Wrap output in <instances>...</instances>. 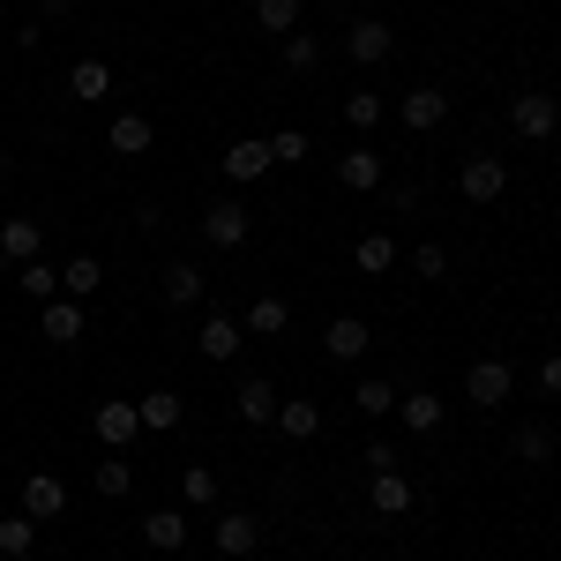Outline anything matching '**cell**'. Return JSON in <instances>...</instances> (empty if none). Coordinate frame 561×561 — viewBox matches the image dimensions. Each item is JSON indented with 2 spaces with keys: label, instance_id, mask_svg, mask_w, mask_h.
<instances>
[{
  "label": "cell",
  "instance_id": "obj_5",
  "mask_svg": "<svg viewBox=\"0 0 561 561\" xmlns=\"http://www.w3.org/2000/svg\"><path fill=\"white\" fill-rule=\"evenodd\" d=\"M60 510H68V479H60V472H31V479H23V517L53 524Z\"/></svg>",
  "mask_w": 561,
  "mask_h": 561
},
{
  "label": "cell",
  "instance_id": "obj_8",
  "mask_svg": "<svg viewBox=\"0 0 561 561\" xmlns=\"http://www.w3.org/2000/svg\"><path fill=\"white\" fill-rule=\"evenodd\" d=\"M38 248H45L38 217H8V225H0V255L8 262H38Z\"/></svg>",
  "mask_w": 561,
  "mask_h": 561
},
{
  "label": "cell",
  "instance_id": "obj_11",
  "mask_svg": "<svg viewBox=\"0 0 561 561\" xmlns=\"http://www.w3.org/2000/svg\"><path fill=\"white\" fill-rule=\"evenodd\" d=\"M367 502H375V517H404V510H412V479L404 472H375Z\"/></svg>",
  "mask_w": 561,
  "mask_h": 561
},
{
  "label": "cell",
  "instance_id": "obj_42",
  "mask_svg": "<svg viewBox=\"0 0 561 561\" xmlns=\"http://www.w3.org/2000/svg\"><path fill=\"white\" fill-rule=\"evenodd\" d=\"M8 270H15V262H8V255H0V285H8Z\"/></svg>",
  "mask_w": 561,
  "mask_h": 561
},
{
  "label": "cell",
  "instance_id": "obj_30",
  "mask_svg": "<svg viewBox=\"0 0 561 561\" xmlns=\"http://www.w3.org/2000/svg\"><path fill=\"white\" fill-rule=\"evenodd\" d=\"M285 322H293V314H285V300H277V293H270V300H255V307H248V330H255V337H277Z\"/></svg>",
  "mask_w": 561,
  "mask_h": 561
},
{
  "label": "cell",
  "instance_id": "obj_18",
  "mask_svg": "<svg viewBox=\"0 0 561 561\" xmlns=\"http://www.w3.org/2000/svg\"><path fill=\"white\" fill-rule=\"evenodd\" d=\"M270 165H277V158H270V142H232V150H225V173L240 180V187H248V180H262Z\"/></svg>",
  "mask_w": 561,
  "mask_h": 561
},
{
  "label": "cell",
  "instance_id": "obj_26",
  "mask_svg": "<svg viewBox=\"0 0 561 561\" xmlns=\"http://www.w3.org/2000/svg\"><path fill=\"white\" fill-rule=\"evenodd\" d=\"M255 23L277 31V38H293V31H300V0H255Z\"/></svg>",
  "mask_w": 561,
  "mask_h": 561
},
{
  "label": "cell",
  "instance_id": "obj_6",
  "mask_svg": "<svg viewBox=\"0 0 561 561\" xmlns=\"http://www.w3.org/2000/svg\"><path fill=\"white\" fill-rule=\"evenodd\" d=\"M345 53L359 60V68H375V60H389V53H397V38H389V23H375V15H359V23L345 31Z\"/></svg>",
  "mask_w": 561,
  "mask_h": 561
},
{
  "label": "cell",
  "instance_id": "obj_17",
  "mask_svg": "<svg viewBox=\"0 0 561 561\" xmlns=\"http://www.w3.org/2000/svg\"><path fill=\"white\" fill-rule=\"evenodd\" d=\"M150 121H142V113H113V128H105V142H113V150H121V158H142V150H150Z\"/></svg>",
  "mask_w": 561,
  "mask_h": 561
},
{
  "label": "cell",
  "instance_id": "obj_25",
  "mask_svg": "<svg viewBox=\"0 0 561 561\" xmlns=\"http://www.w3.org/2000/svg\"><path fill=\"white\" fill-rule=\"evenodd\" d=\"M98 293V255H76L60 270V300H90Z\"/></svg>",
  "mask_w": 561,
  "mask_h": 561
},
{
  "label": "cell",
  "instance_id": "obj_38",
  "mask_svg": "<svg viewBox=\"0 0 561 561\" xmlns=\"http://www.w3.org/2000/svg\"><path fill=\"white\" fill-rule=\"evenodd\" d=\"M412 270H420V277H442V270H449V255H442V248H434V240H427V248L412 255Z\"/></svg>",
  "mask_w": 561,
  "mask_h": 561
},
{
  "label": "cell",
  "instance_id": "obj_9",
  "mask_svg": "<svg viewBox=\"0 0 561 561\" xmlns=\"http://www.w3.org/2000/svg\"><path fill=\"white\" fill-rule=\"evenodd\" d=\"M90 427H98V442L128 449L135 434H142V412H135V404H98V420H90Z\"/></svg>",
  "mask_w": 561,
  "mask_h": 561
},
{
  "label": "cell",
  "instance_id": "obj_20",
  "mask_svg": "<svg viewBox=\"0 0 561 561\" xmlns=\"http://www.w3.org/2000/svg\"><path fill=\"white\" fill-rule=\"evenodd\" d=\"M195 352H203V359H232V352H240V322H232V314H210L203 337H195Z\"/></svg>",
  "mask_w": 561,
  "mask_h": 561
},
{
  "label": "cell",
  "instance_id": "obj_1",
  "mask_svg": "<svg viewBox=\"0 0 561 561\" xmlns=\"http://www.w3.org/2000/svg\"><path fill=\"white\" fill-rule=\"evenodd\" d=\"M510 128H517L524 142H547V135L561 128V105L547 90H524V98H510Z\"/></svg>",
  "mask_w": 561,
  "mask_h": 561
},
{
  "label": "cell",
  "instance_id": "obj_39",
  "mask_svg": "<svg viewBox=\"0 0 561 561\" xmlns=\"http://www.w3.org/2000/svg\"><path fill=\"white\" fill-rule=\"evenodd\" d=\"M359 465H367V472H397V449H389V442H375V449H367Z\"/></svg>",
  "mask_w": 561,
  "mask_h": 561
},
{
  "label": "cell",
  "instance_id": "obj_7",
  "mask_svg": "<svg viewBox=\"0 0 561 561\" xmlns=\"http://www.w3.org/2000/svg\"><path fill=\"white\" fill-rule=\"evenodd\" d=\"M510 382H517V375H510L502 359H472V375H465V397H472V404H510Z\"/></svg>",
  "mask_w": 561,
  "mask_h": 561
},
{
  "label": "cell",
  "instance_id": "obj_32",
  "mask_svg": "<svg viewBox=\"0 0 561 561\" xmlns=\"http://www.w3.org/2000/svg\"><path fill=\"white\" fill-rule=\"evenodd\" d=\"M277 60H285V68H293V76H307V68H314V60H322V45L307 38V31H293V38L277 45Z\"/></svg>",
  "mask_w": 561,
  "mask_h": 561
},
{
  "label": "cell",
  "instance_id": "obj_14",
  "mask_svg": "<svg viewBox=\"0 0 561 561\" xmlns=\"http://www.w3.org/2000/svg\"><path fill=\"white\" fill-rule=\"evenodd\" d=\"M382 165H389V158H375V150H367V142H359V150H345V158H337V180H345V187H359V195H367V187H382Z\"/></svg>",
  "mask_w": 561,
  "mask_h": 561
},
{
  "label": "cell",
  "instance_id": "obj_40",
  "mask_svg": "<svg viewBox=\"0 0 561 561\" xmlns=\"http://www.w3.org/2000/svg\"><path fill=\"white\" fill-rule=\"evenodd\" d=\"M539 389H547V397H561V352H554V359H539Z\"/></svg>",
  "mask_w": 561,
  "mask_h": 561
},
{
  "label": "cell",
  "instance_id": "obj_15",
  "mask_svg": "<svg viewBox=\"0 0 561 561\" xmlns=\"http://www.w3.org/2000/svg\"><path fill=\"white\" fill-rule=\"evenodd\" d=\"M367 345H375V337H367V322H352V314H337V322L322 330V352H330V359H359Z\"/></svg>",
  "mask_w": 561,
  "mask_h": 561
},
{
  "label": "cell",
  "instance_id": "obj_29",
  "mask_svg": "<svg viewBox=\"0 0 561 561\" xmlns=\"http://www.w3.org/2000/svg\"><path fill=\"white\" fill-rule=\"evenodd\" d=\"M128 486H135V465H128V457H105V465H98V494H105V502H121Z\"/></svg>",
  "mask_w": 561,
  "mask_h": 561
},
{
  "label": "cell",
  "instance_id": "obj_21",
  "mask_svg": "<svg viewBox=\"0 0 561 561\" xmlns=\"http://www.w3.org/2000/svg\"><path fill=\"white\" fill-rule=\"evenodd\" d=\"M45 337H53V345H76V337H83V307L76 300H45Z\"/></svg>",
  "mask_w": 561,
  "mask_h": 561
},
{
  "label": "cell",
  "instance_id": "obj_16",
  "mask_svg": "<svg viewBox=\"0 0 561 561\" xmlns=\"http://www.w3.org/2000/svg\"><path fill=\"white\" fill-rule=\"evenodd\" d=\"M142 539H150L158 554H180V547H187V517H180V510H150V517H142Z\"/></svg>",
  "mask_w": 561,
  "mask_h": 561
},
{
  "label": "cell",
  "instance_id": "obj_23",
  "mask_svg": "<svg viewBox=\"0 0 561 561\" xmlns=\"http://www.w3.org/2000/svg\"><path fill=\"white\" fill-rule=\"evenodd\" d=\"M135 412H142V427H150V434H173L180 427V397H173V389H150Z\"/></svg>",
  "mask_w": 561,
  "mask_h": 561
},
{
  "label": "cell",
  "instance_id": "obj_13",
  "mask_svg": "<svg viewBox=\"0 0 561 561\" xmlns=\"http://www.w3.org/2000/svg\"><path fill=\"white\" fill-rule=\"evenodd\" d=\"M232 404H240V420H248V427H270V420H277V389L262 382V375H248Z\"/></svg>",
  "mask_w": 561,
  "mask_h": 561
},
{
  "label": "cell",
  "instance_id": "obj_27",
  "mask_svg": "<svg viewBox=\"0 0 561 561\" xmlns=\"http://www.w3.org/2000/svg\"><path fill=\"white\" fill-rule=\"evenodd\" d=\"M510 449H517L524 465H547V457H554V434H547L539 420H531V427H517V434H510Z\"/></svg>",
  "mask_w": 561,
  "mask_h": 561
},
{
  "label": "cell",
  "instance_id": "obj_2",
  "mask_svg": "<svg viewBox=\"0 0 561 561\" xmlns=\"http://www.w3.org/2000/svg\"><path fill=\"white\" fill-rule=\"evenodd\" d=\"M248 232H255V217L240 210V203H210V210H203V240L225 248V255H240V248H248Z\"/></svg>",
  "mask_w": 561,
  "mask_h": 561
},
{
  "label": "cell",
  "instance_id": "obj_3",
  "mask_svg": "<svg viewBox=\"0 0 561 561\" xmlns=\"http://www.w3.org/2000/svg\"><path fill=\"white\" fill-rule=\"evenodd\" d=\"M457 187H465V203H494V195L510 187V165L479 150V158H465V165H457Z\"/></svg>",
  "mask_w": 561,
  "mask_h": 561
},
{
  "label": "cell",
  "instance_id": "obj_37",
  "mask_svg": "<svg viewBox=\"0 0 561 561\" xmlns=\"http://www.w3.org/2000/svg\"><path fill=\"white\" fill-rule=\"evenodd\" d=\"M270 158H277V165H300L307 158V128H277L270 135Z\"/></svg>",
  "mask_w": 561,
  "mask_h": 561
},
{
  "label": "cell",
  "instance_id": "obj_28",
  "mask_svg": "<svg viewBox=\"0 0 561 561\" xmlns=\"http://www.w3.org/2000/svg\"><path fill=\"white\" fill-rule=\"evenodd\" d=\"M352 255H359V270H367V277H382L389 262H397V240H389V232H367V240H359Z\"/></svg>",
  "mask_w": 561,
  "mask_h": 561
},
{
  "label": "cell",
  "instance_id": "obj_33",
  "mask_svg": "<svg viewBox=\"0 0 561 561\" xmlns=\"http://www.w3.org/2000/svg\"><path fill=\"white\" fill-rule=\"evenodd\" d=\"M382 113H389V105H382V98H375V90H352V98H345V121H352V128H359V135L375 128Z\"/></svg>",
  "mask_w": 561,
  "mask_h": 561
},
{
  "label": "cell",
  "instance_id": "obj_12",
  "mask_svg": "<svg viewBox=\"0 0 561 561\" xmlns=\"http://www.w3.org/2000/svg\"><path fill=\"white\" fill-rule=\"evenodd\" d=\"M203 293H210V277L195 262H173L165 270V307H203Z\"/></svg>",
  "mask_w": 561,
  "mask_h": 561
},
{
  "label": "cell",
  "instance_id": "obj_4",
  "mask_svg": "<svg viewBox=\"0 0 561 561\" xmlns=\"http://www.w3.org/2000/svg\"><path fill=\"white\" fill-rule=\"evenodd\" d=\"M397 121H404L412 135H427V128L449 121V98H442L434 83H412V90H404V105H397Z\"/></svg>",
  "mask_w": 561,
  "mask_h": 561
},
{
  "label": "cell",
  "instance_id": "obj_24",
  "mask_svg": "<svg viewBox=\"0 0 561 561\" xmlns=\"http://www.w3.org/2000/svg\"><path fill=\"white\" fill-rule=\"evenodd\" d=\"M31 547H38V517H0V554L31 561Z\"/></svg>",
  "mask_w": 561,
  "mask_h": 561
},
{
  "label": "cell",
  "instance_id": "obj_10",
  "mask_svg": "<svg viewBox=\"0 0 561 561\" xmlns=\"http://www.w3.org/2000/svg\"><path fill=\"white\" fill-rule=\"evenodd\" d=\"M255 547H262V524H255V517H240V510H232V517L217 524V554H225V561L255 554Z\"/></svg>",
  "mask_w": 561,
  "mask_h": 561
},
{
  "label": "cell",
  "instance_id": "obj_36",
  "mask_svg": "<svg viewBox=\"0 0 561 561\" xmlns=\"http://www.w3.org/2000/svg\"><path fill=\"white\" fill-rule=\"evenodd\" d=\"M105 83H113V76H105V60H76V76H68L76 98H105Z\"/></svg>",
  "mask_w": 561,
  "mask_h": 561
},
{
  "label": "cell",
  "instance_id": "obj_31",
  "mask_svg": "<svg viewBox=\"0 0 561 561\" xmlns=\"http://www.w3.org/2000/svg\"><path fill=\"white\" fill-rule=\"evenodd\" d=\"M180 494H187L195 510H210V502H217V472H210V465H187V472H180Z\"/></svg>",
  "mask_w": 561,
  "mask_h": 561
},
{
  "label": "cell",
  "instance_id": "obj_34",
  "mask_svg": "<svg viewBox=\"0 0 561 561\" xmlns=\"http://www.w3.org/2000/svg\"><path fill=\"white\" fill-rule=\"evenodd\" d=\"M23 293L31 300H60V270L53 262H23Z\"/></svg>",
  "mask_w": 561,
  "mask_h": 561
},
{
  "label": "cell",
  "instance_id": "obj_22",
  "mask_svg": "<svg viewBox=\"0 0 561 561\" xmlns=\"http://www.w3.org/2000/svg\"><path fill=\"white\" fill-rule=\"evenodd\" d=\"M277 434H293V442H307V434H322V412L307 404V397H293V404H277V420H270Z\"/></svg>",
  "mask_w": 561,
  "mask_h": 561
},
{
  "label": "cell",
  "instance_id": "obj_41",
  "mask_svg": "<svg viewBox=\"0 0 561 561\" xmlns=\"http://www.w3.org/2000/svg\"><path fill=\"white\" fill-rule=\"evenodd\" d=\"M68 8H76V0H38V15H68Z\"/></svg>",
  "mask_w": 561,
  "mask_h": 561
},
{
  "label": "cell",
  "instance_id": "obj_35",
  "mask_svg": "<svg viewBox=\"0 0 561 561\" xmlns=\"http://www.w3.org/2000/svg\"><path fill=\"white\" fill-rule=\"evenodd\" d=\"M352 404H359V420H382V412H397V389H389V382H359Z\"/></svg>",
  "mask_w": 561,
  "mask_h": 561
},
{
  "label": "cell",
  "instance_id": "obj_19",
  "mask_svg": "<svg viewBox=\"0 0 561 561\" xmlns=\"http://www.w3.org/2000/svg\"><path fill=\"white\" fill-rule=\"evenodd\" d=\"M397 412H404V434H434V427H442V412H449V404H442L434 389H412V397H404Z\"/></svg>",
  "mask_w": 561,
  "mask_h": 561
}]
</instances>
